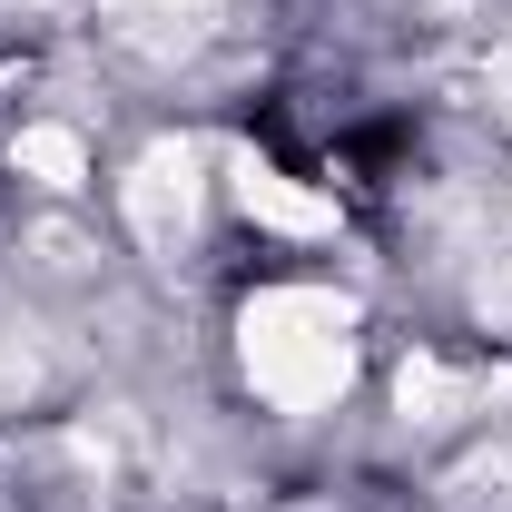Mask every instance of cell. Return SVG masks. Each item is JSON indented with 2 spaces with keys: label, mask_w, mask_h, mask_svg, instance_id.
I'll return each instance as SVG.
<instances>
[{
  "label": "cell",
  "mask_w": 512,
  "mask_h": 512,
  "mask_svg": "<svg viewBox=\"0 0 512 512\" xmlns=\"http://www.w3.org/2000/svg\"><path fill=\"white\" fill-rule=\"evenodd\" d=\"M237 355H247V384L276 414H316L355 375V306L325 296V286H266L237 316Z\"/></svg>",
  "instance_id": "cell-1"
},
{
  "label": "cell",
  "mask_w": 512,
  "mask_h": 512,
  "mask_svg": "<svg viewBox=\"0 0 512 512\" xmlns=\"http://www.w3.org/2000/svg\"><path fill=\"white\" fill-rule=\"evenodd\" d=\"M119 207H128V237L158 256V266H178V256L197 247V148L188 138H158V148L128 168Z\"/></svg>",
  "instance_id": "cell-2"
},
{
  "label": "cell",
  "mask_w": 512,
  "mask_h": 512,
  "mask_svg": "<svg viewBox=\"0 0 512 512\" xmlns=\"http://www.w3.org/2000/svg\"><path fill=\"white\" fill-rule=\"evenodd\" d=\"M237 197H247V217H266V227H286V237H316V227H335V207L306 188H286L266 158H237Z\"/></svg>",
  "instance_id": "cell-3"
},
{
  "label": "cell",
  "mask_w": 512,
  "mask_h": 512,
  "mask_svg": "<svg viewBox=\"0 0 512 512\" xmlns=\"http://www.w3.org/2000/svg\"><path fill=\"white\" fill-rule=\"evenodd\" d=\"M10 168L40 178V188H79L89 178V148H79V128H20L10 138Z\"/></svg>",
  "instance_id": "cell-4"
},
{
  "label": "cell",
  "mask_w": 512,
  "mask_h": 512,
  "mask_svg": "<svg viewBox=\"0 0 512 512\" xmlns=\"http://www.w3.org/2000/svg\"><path fill=\"white\" fill-rule=\"evenodd\" d=\"M444 493H453L463 512H503V503H512V434H503V444H473L463 463H453Z\"/></svg>",
  "instance_id": "cell-5"
},
{
  "label": "cell",
  "mask_w": 512,
  "mask_h": 512,
  "mask_svg": "<svg viewBox=\"0 0 512 512\" xmlns=\"http://www.w3.org/2000/svg\"><path fill=\"white\" fill-rule=\"evenodd\" d=\"M109 10H119L128 40H158V50H168V40H197V30L217 20V0H109Z\"/></svg>",
  "instance_id": "cell-6"
},
{
  "label": "cell",
  "mask_w": 512,
  "mask_h": 512,
  "mask_svg": "<svg viewBox=\"0 0 512 512\" xmlns=\"http://www.w3.org/2000/svg\"><path fill=\"white\" fill-rule=\"evenodd\" d=\"M483 325L512 335V247H493V266H483Z\"/></svg>",
  "instance_id": "cell-7"
},
{
  "label": "cell",
  "mask_w": 512,
  "mask_h": 512,
  "mask_svg": "<svg viewBox=\"0 0 512 512\" xmlns=\"http://www.w3.org/2000/svg\"><path fill=\"white\" fill-rule=\"evenodd\" d=\"M296 512H335V503H296Z\"/></svg>",
  "instance_id": "cell-8"
}]
</instances>
